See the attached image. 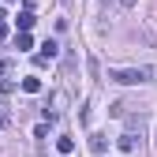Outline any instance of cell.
I'll list each match as a JSON object with an SVG mask.
<instances>
[{"instance_id":"obj_11","label":"cell","mask_w":157,"mask_h":157,"mask_svg":"<svg viewBox=\"0 0 157 157\" xmlns=\"http://www.w3.org/2000/svg\"><path fill=\"white\" fill-rule=\"evenodd\" d=\"M4 109H8V105H4V101H0V120H4Z\"/></svg>"},{"instance_id":"obj_12","label":"cell","mask_w":157,"mask_h":157,"mask_svg":"<svg viewBox=\"0 0 157 157\" xmlns=\"http://www.w3.org/2000/svg\"><path fill=\"white\" fill-rule=\"evenodd\" d=\"M8 4H11V0H8Z\"/></svg>"},{"instance_id":"obj_7","label":"cell","mask_w":157,"mask_h":157,"mask_svg":"<svg viewBox=\"0 0 157 157\" xmlns=\"http://www.w3.org/2000/svg\"><path fill=\"white\" fill-rule=\"evenodd\" d=\"M15 45L26 52V49H34V37H30V34H19V37H15Z\"/></svg>"},{"instance_id":"obj_5","label":"cell","mask_w":157,"mask_h":157,"mask_svg":"<svg viewBox=\"0 0 157 157\" xmlns=\"http://www.w3.org/2000/svg\"><path fill=\"white\" fill-rule=\"evenodd\" d=\"M105 146H109L105 135H90V150H94V153H105Z\"/></svg>"},{"instance_id":"obj_1","label":"cell","mask_w":157,"mask_h":157,"mask_svg":"<svg viewBox=\"0 0 157 157\" xmlns=\"http://www.w3.org/2000/svg\"><path fill=\"white\" fill-rule=\"evenodd\" d=\"M112 82H120V86H142L153 78V67H112L109 71Z\"/></svg>"},{"instance_id":"obj_8","label":"cell","mask_w":157,"mask_h":157,"mask_svg":"<svg viewBox=\"0 0 157 157\" xmlns=\"http://www.w3.org/2000/svg\"><path fill=\"white\" fill-rule=\"evenodd\" d=\"M56 150H60V153H71L75 142H71V139H56Z\"/></svg>"},{"instance_id":"obj_4","label":"cell","mask_w":157,"mask_h":157,"mask_svg":"<svg viewBox=\"0 0 157 157\" xmlns=\"http://www.w3.org/2000/svg\"><path fill=\"white\" fill-rule=\"evenodd\" d=\"M135 146H139V142H135V131H127V135H120V150H124V153H131Z\"/></svg>"},{"instance_id":"obj_13","label":"cell","mask_w":157,"mask_h":157,"mask_svg":"<svg viewBox=\"0 0 157 157\" xmlns=\"http://www.w3.org/2000/svg\"><path fill=\"white\" fill-rule=\"evenodd\" d=\"M64 4H67V0H64Z\"/></svg>"},{"instance_id":"obj_10","label":"cell","mask_w":157,"mask_h":157,"mask_svg":"<svg viewBox=\"0 0 157 157\" xmlns=\"http://www.w3.org/2000/svg\"><path fill=\"white\" fill-rule=\"evenodd\" d=\"M120 4H124V8H135V0H120Z\"/></svg>"},{"instance_id":"obj_2","label":"cell","mask_w":157,"mask_h":157,"mask_svg":"<svg viewBox=\"0 0 157 157\" xmlns=\"http://www.w3.org/2000/svg\"><path fill=\"white\" fill-rule=\"evenodd\" d=\"M37 23V19H34V11H23V15H19V34H30V26Z\"/></svg>"},{"instance_id":"obj_6","label":"cell","mask_w":157,"mask_h":157,"mask_svg":"<svg viewBox=\"0 0 157 157\" xmlns=\"http://www.w3.org/2000/svg\"><path fill=\"white\" fill-rule=\"evenodd\" d=\"M37 56H41V60H52V56H56V41H45V45H41V52H37Z\"/></svg>"},{"instance_id":"obj_9","label":"cell","mask_w":157,"mask_h":157,"mask_svg":"<svg viewBox=\"0 0 157 157\" xmlns=\"http://www.w3.org/2000/svg\"><path fill=\"white\" fill-rule=\"evenodd\" d=\"M4 37H8V26H4V23H0V41H4Z\"/></svg>"},{"instance_id":"obj_3","label":"cell","mask_w":157,"mask_h":157,"mask_svg":"<svg viewBox=\"0 0 157 157\" xmlns=\"http://www.w3.org/2000/svg\"><path fill=\"white\" fill-rule=\"evenodd\" d=\"M23 90H26V94H41V78H37V75L23 78Z\"/></svg>"}]
</instances>
